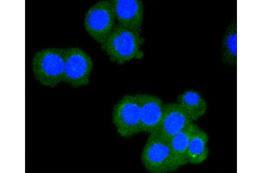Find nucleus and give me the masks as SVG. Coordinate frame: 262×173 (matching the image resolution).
<instances>
[{"instance_id": "1", "label": "nucleus", "mask_w": 262, "mask_h": 173, "mask_svg": "<svg viewBox=\"0 0 262 173\" xmlns=\"http://www.w3.org/2000/svg\"><path fill=\"white\" fill-rule=\"evenodd\" d=\"M144 42L141 33L117 23L100 46L111 61L122 64L134 59H142Z\"/></svg>"}, {"instance_id": "2", "label": "nucleus", "mask_w": 262, "mask_h": 173, "mask_svg": "<svg viewBox=\"0 0 262 173\" xmlns=\"http://www.w3.org/2000/svg\"><path fill=\"white\" fill-rule=\"evenodd\" d=\"M65 49L48 48L35 54L32 70L34 77L40 84L53 87L63 81Z\"/></svg>"}, {"instance_id": "3", "label": "nucleus", "mask_w": 262, "mask_h": 173, "mask_svg": "<svg viewBox=\"0 0 262 173\" xmlns=\"http://www.w3.org/2000/svg\"><path fill=\"white\" fill-rule=\"evenodd\" d=\"M116 21L111 0L100 1L87 11L84 27L88 34L101 45L111 32Z\"/></svg>"}, {"instance_id": "4", "label": "nucleus", "mask_w": 262, "mask_h": 173, "mask_svg": "<svg viewBox=\"0 0 262 173\" xmlns=\"http://www.w3.org/2000/svg\"><path fill=\"white\" fill-rule=\"evenodd\" d=\"M141 160L146 168L151 172H171L169 141L157 130L150 133L143 149Z\"/></svg>"}, {"instance_id": "5", "label": "nucleus", "mask_w": 262, "mask_h": 173, "mask_svg": "<svg viewBox=\"0 0 262 173\" xmlns=\"http://www.w3.org/2000/svg\"><path fill=\"white\" fill-rule=\"evenodd\" d=\"M112 119L122 137H130L141 132L140 107L136 94L122 97L113 108Z\"/></svg>"}, {"instance_id": "6", "label": "nucleus", "mask_w": 262, "mask_h": 173, "mask_svg": "<svg viewBox=\"0 0 262 173\" xmlns=\"http://www.w3.org/2000/svg\"><path fill=\"white\" fill-rule=\"evenodd\" d=\"M93 66L90 57L82 49H66L63 81L75 88L86 85Z\"/></svg>"}, {"instance_id": "7", "label": "nucleus", "mask_w": 262, "mask_h": 173, "mask_svg": "<svg viewBox=\"0 0 262 173\" xmlns=\"http://www.w3.org/2000/svg\"><path fill=\"white\" fill-rule=\"evenodd\" d=\"M117 23L141 33L144 5L139 0H111Z\"/></svg>"}, {"instance_id": "8", "label": "nucleus", "mask_w": 262, "mask_h": 173, "mask_svg": "<svg viewBox=\"0 0 262 173\" xmlns=\"http://www.w3.org/2000/svg\"><path fill=\"white\" fill-rule=\"evenodd\" d=\"M193 121L177 103L164 105L162 118L157 130L170 141L172 138L191 123Z\"/></svg>"}, {"instance_id": "9", "label": "nucleus", "mask_w": 262, "mask_h": 173, "mask_svg": "<svg viewBox=\"0 0 262 173\" xmlns=\"http://www.w3.org/2000/svg\"><path fill=\"white\" fill-rule=\"evenodd\" d=\"M139 104L141 131L150 133L158 129L162 116L163 104L158 97L146 94H136Z\"/></svg>"}, {"instance_id": "10", "label": "nucleus", "mask_w": 262, "mask_h": 173, "mask_svg": "<svg viewBox=\"0 0 262 173\" xmlns=\"http://www.w3.org/2000/svg\"><path fill=\"white\" fill-rule=\"evenodd\" d=\"M198 127L192 123L175 135L170 140L171 172L188 163L187 152L190 139L193 132Z\"/></svg>"}, {"instance_id": "11", "label": "nucleus", "mask_w": 262, "mask_h": 173, "mask_svg": "<svg viewBox=\"0 0 262 173\" xmlns=\"http://www.w3.org/2000/svg\"><path fill=\"white\" fill-rule=\"evenodd\" d=\"M208 140L207 133L198 126L190 139L187 152L188 163L197 165L205 161L209 154Z\"/></svg>"}, {"instance_id": "12", "label": "nucleus", "mask_w": 262, "mask_h": 173, "mask_svg": "<svg viewBox=\"0 0 262 173\" xmlns=\"http://www.w3.org/2000/svg\"><path fill=\"white\" fill-rule=\"evenodd\" d=\"M193 121L199 119L205 113L206 103L198 92L187 91L180 95L176 102Z\"/></svg>"}, {"instance_id": "13", "label": "nucleus", "mask_w": 262, "mask_h": 173, "mask_svg": "<svg viewBox=\"0 0 262 173\" xmlns=\"http://www.w3.org/2000/svg\"><path fill=\"white\" fill-rule=\"evenodd\" d=\"M226 45L231 54L233 56L237 55V34L229 36L226 39Z\"/></svg>"}]
</instances>
